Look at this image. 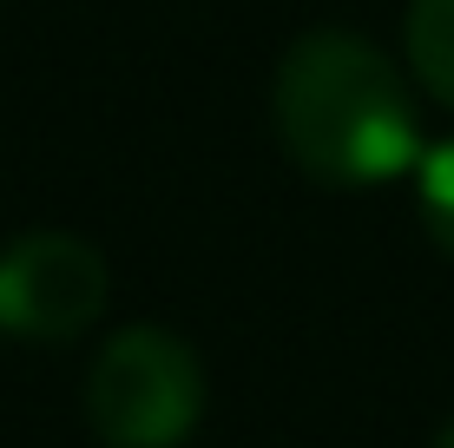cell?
<instances>
[{"instance_id":"1","label":"cell","mask_w":454,"mask_h":448,"mask_svg":"<svg viewBox=\"0 0 454 448\" xmlns=\"http://www.w3.org/2000/svg\"><path fill=\"white\" fill-rule=\"evenodd\" d=\"M270 119L296 172L336 192L395 185L428 152L409 73L349 27H309L284 46Z\"/></svg>"},{"instance_id":"2","label":"cell","mask_w":454,"mask_h":448,"mask_svg":"<svg viewBox=\"0 0 454 448\" xmlns=\"http://www.w3.org/2000/svg\"><path fill=\"white\" fill-rule=\"evenodd\" d=\"M86 422L106 448H184L205 422V363L159 323H125L86 369Z\"/></svg>"},{"instance_id":"3","label":"cell","mask_w":454,"mask_h":448,"mask_svg":"<svg viewBox=\"0 0 454 448\" xmlns=\"http://www.w3.org/2000/svg\"><path fill=\"white\" fill-rule=\"evenodd\" d=\"M113 277L99 244L73 231H27L0 251V336L20 343H73L106 317Z\"/></svg>"},{"instance_id":"4","label":"cell","mask_w":454,"mask_h":448,"mask_svg":"<svg viewBox=\"0 0 454 448\" xmlns=\"http://www.w3.org/2000/svg\"><path fill=\"white\" fill-rule=\"evenodd\" d=\"M402 46H409L415 86L454 113V0H409Z\"/></svg>"},{"instance_id":"5","label":"cell","mask_w":454,"mask_h":448,"mask_svg":"<svg viewBox=\"0 0 454 448\" xmlns=\"http://www.w3.org/2000/svg\"><path fill=\"white\" fill-rule=\"evenodd\" d=\"M415 205H421V231L434 238V251L454 257V138L421 152L415 165Z\"/></svg>"},{"instance_id":"6","label":"cell","mask_w":454,"mask_h":448,"mask_svg":"<svg viewBox=\"0 0 454 448\" xmlns=\"http://www.w3.org/2000/svg\"><path fill=\"white\" fill-rule=\"evenodd\" d=\"M434 448H454V422L442 428V436H434Z\"/></svg>"}]
</instances>
